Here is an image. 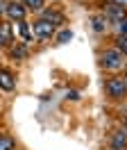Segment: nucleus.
I'll list each match as a JSON object with an SVG mask.
<instances>
[{
  "label": "nucleus",
  "instance_id": "14",
  "mask_svg": "<svg viewBox=\"0 0 127 150\" xmlns=\"http://www.w3.org/2000/svg\"><path fill=\"white\" fill-rule=\"evenodd\" d=\"M14 148H16V141L9 134H0V150H14Z\"/></svg>",
  "mask_w": 127,
  "mask_h": 150
},
{
  "label": "nucleus",
  "instance_id": "6",
  "mask_svg": "<svg viewBox=\"0 0 127 150\" xmlns=\"http://www.w3.org/2000/svg\"><path fill=\"white\" fill-rule=\"evenodd\" d=\"M125 16H127L125 7H120V5H107V7H104V18H107L109 23H116L118 25Z\"/></svg>",
  "mask_w": 127,
  "mask_h": 150
},
{
  "label": "nucleus",
  "instance_id": "13",
  "mask_svg": "<svg viewBox=\"0 0 127 150\" xmlns=\"http://www.w3.org/2000/svg\"><path fill=\"white\" fill-rule=\"evenodd\" d=\"M23 5L30 11H39V14L45 9V0H23Z\"/></svg>",
  "mask_w": 127,
  "mask_h": 150
},
{
  "label": "nucleus",
  "instance_id": "20",
  "mask_svg": "<svg viewBox=\"0 0 127 150\" xmlns=\"http://www.w3.org/2000/svg\"><path fill=\"white\" fill-rule=\"evenodd\" d=\"M68 98H71V100H77V91H68Z\"/></svg>",
  "mask_w": 127,
  "mask_h": 150
},
{
  "label": "nucleus",
  "instance_id": "18",
  "mask_svg": "<svg viewBox=\"0 0 127 150\" xmlns=\"http://www.w3.org/2000/svg\"><path fill=\"white\" fill-rule=\"evenodd\" d=\"M5 9H7V0H0V18L5 16Z\"/></svg>",
  "mask_w": 127,
  "mask_h": 150
},
{
  "label": "nucleus",
  "instance_id": "2",
  "mask_svg": "<svg viewBox=\"0 0 127 150\" xmlns=\"http://www.w3.org/2000/svg\"><path fill=\"white\" fill-rule=\"evenodd\" d=\"M104 93L111 100H125L127 98V77L125 75H111L104 80Z\"/></svg>",
  "mask_w": 127,
  "mask_h": 150
},
{
  "label": "nucleus",
  "instance_id": "4",
  "mask_svg": "<svg viewBox=\"0 0 127 150\" xmlns=\"http://www.w3.org/2000/svg\"><path fill=\"white\" fill-rule=\"evenodd\" d=\"M5 16H7L11 23H20V21H25V16H27V7L23 2H7Z\"/></svg>",
  "mask_w": 127,
  "mask_h": 150
},
{
  "label": "nucleus",
  "instance_id": "16",
  "mask_svg": "<svg viewBox=\"0 0 127 150\" xmlns=\"http://www.w3.org/2000/svg\"><path fill=\"white\" fill-rule=\"evenodd\" d=\"M116 28H118V37H127V16L120 21V23H118Z\"/></svg>",
  "mask_w": 127,
  "mask_h": 150
},
{
  "label": "nucleus",
  "instance_id": "17",
  "mask_svg": "<svg viewBox=\"0 0 127 150\" xmlns=\"http://www.w3.org/2000/svg\"><path fill=\"white\" fill-rule=\"evenodd\" d=\"M68 39H73V32H71V30H66V32H59V34H57V41H59V43H66Z\"/></svg>",
  "mask_w": 127,
  "mask_h": 150
},
{
  "label": "nucleus",
  "instance_id": "10",
  "mask_svg": "<svg viewBox=\"0 0 127 150\" xmlns=\"http://www.w3.org/2000/svg\"><path fill=\"white\" fill-rule=\"evenodd\" d=\"M9 57L11 59H16V62H23L27 59V43H14V46H9Z\"/></svg>",
  "mask_w": 127,
  "mask_h": 150
},
{
  "label": "nucleus",
  "instance_id": "3",
  "mask_svg": "<svg viewBox=\"0 0 127 150\" xmlns=\"http://www.w3.org/2000/svg\"><path fill=\"white\" fill-rule=\"evenodd\" d=\"M32 30H34V37L39 39V41H48V39H52L54 32H57V28H54L52 23H48V21H43V18H36Z\"/></svg>",
  "mask_w": 127,
  "mask_h": 150
},
{
  "label": "nucleus",
  "instance_id": "11",
  "mask_svg": "<svg viewBox=\"0 0 127 150\" xmlns=\"http://www.w3.org/2000/svg\"><path fill=\"white\" fill-rule=\"evenodd\" d=\"M18 25V34H20V39H23V43H27L30 46V41H34V30L30 28V23L27 21H20V23H16Z\"/></svg>",
  "mask_w": 127,
  "mask_h": 150
},
{
  "label": "nucleus",
  "instance_id": "9",
  "mask_svg": "<svg viewBox=\"0 0 127 150\" xmlns=\"http://www.w3.org/2000/svg\"><path fill=\"white\" fill-rule=\"evenodd\" d=\"M0 89L7 91V93L16 89V80H14V75L9 73L7 68H0Z\"/></svg>",
  "mask_w": 127,
  "mask_h": 150
},
{
  "label": "nucleus",
  "instance_id": "8",
  "mask_svg": "<svg viewBox=\"0 0 127 150\" xmlns=\"http://www.w3.org/2000/svg\"><path fill=\"white\" fill-rule=\"evenodd\" d=\"M41 18L48 21V23H52L54 28H59V25L64 23V11L52 9V7H50V9H43V11H41Z\"/></svg>",
  "mask_w": 127,
  "mask_h": 150
},
{
  "label": "nucleus",
  "instance_id": "5",
  "mask_svg": "<svg viewBox=\"0 0 127 150\" xmlns=\"http://www.w3.org/2000/svg\"><path fill=\"white\" fill-rule=\"evenodd\" d=\"M109 150H127V130L125 127L111 132V137H109Z\"/></svg>",
  "mask_w": 127,
  "mask_h": 150
},
{
  "label": "nucleus",
  "instance_id": "12",
  "mask_svg": "<svg viewBox=\"0 0 127 150\" xmlns=\"http://www.w3.org/2000/svg\"><path fill=\"white\" fill-rule=\"evenodd\" d=\"M107 28H109V21L104 18V14H98V16L91 18V30H93V32L102 34V32H107Z\"/></svg>",
  "mask_w": 127,
  "mask_h": 150
},
{
  "label": "nucleus",
  "instance_id": "19",
  "mask_svg": "<svg viewBox=\"0 0 127 150\" xmlns=\"http://www.w3.org/2000/svg\"><path fill=\"white\" fill-rule=\"evenodd\" d=\"M111 5H120V7H127V0H111Z\"/></svg>",
  "mask_w": 127,
  "mask_h": 150
},
{
  "label": "nucleus",
  "instance_id": "7",
  "mask_svg": "<svg viewBox=\"0 0 127 150\" xmlns=\"http://www.w3.org/2000/svg\"><path fill=\"white\" fill-rule=\"evenodd\" d=\"M14 46V28L7 21H0V48Z\"/></svg>",
  "mask_w": 127,
  "mask_h": 150
},
{
  "label": "nucleus",
  "instance_id": "21",
  "mask_svg": "<svg viewBox=\"0 0 127 150\" xmlns=\"http://www.w3.org/2000/svg\"><path fill=\"white\" fill-rule=\"evenodd\" d=\"M123 127H125V130H127V116H125V121H123Z\"/></svg>",
  "mask_w": 127,
  "mask_h": 150
},
{
  "label": "nucleus",
  "instance_id": "22",
  "mask_svg": "<svg viewBox=\"0 0 127 150\" xmlns=\"http://www.w3.org/2000/svg\"><path fill=\"white\" fill-rule=\"evenodd\" d=\"M7 2H23V0H7Z\"/></svg>",
  "mask_w": 127,
  "mask_h": 150
},
{
  "label": "nucleus",
  "instance_id": "15",
  "mask_svg": "<svg viewBox=\"0 0 127 150\" xmlns=\"http://www.w3.org/2000/svg\"><path fill=\"white\" fill-rule=\"evenodd\" d=\"M116 48L127 57V37H118V39H116Z\"/></svg>",
  "mask_w": 127,
  "mask_h": 150
},
{
  "label": "nucleus",
  "instance_id": "1",
  "mask_svg": "<svg viewBox=\"0 0 127 150\" xmlns=\"http://www.w3.org/2000/svg\"><path fill=\"white\" fill-rule=\"evenodd\" d=\"M127 66V57L118 50L116 46L114 48H107L100 52V68L107 71V73H118V71H125Z\"/></svg>",
  "mask_w": 127,
  "mask_h": 150
}]
</instances>
